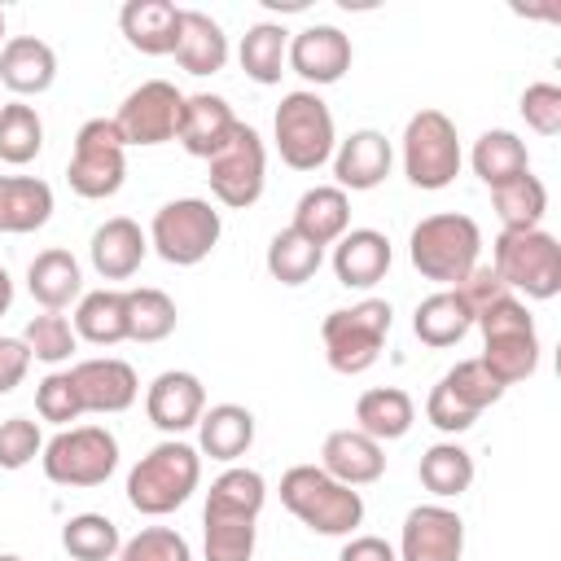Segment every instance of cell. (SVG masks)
Instances as JSON below:
<instances>
[{"mask_svg": "<svg viewBox=\"0 0 561 561\" xmlns=\"http://www.w3.org/2000/svg\"><path fill=\"white\" fill-rule=\"evenodd\" d=\"M197 482H202L197 447L167 438L153 451H145L127 473V504L145 517H162V513H175L197 491Z\"/></svg>", "mask_w": 561, "mask_h": 561, "instance_id": "cell-1", "label": "cell"}, {"mask_svg": "<svg viewBox=\"0 0 561 561\" xmlns=\"http://www.w3.org/2000/svg\"><path fill=\"white\" fill-rule=\"evenodd\" d=\"M280 504L316 535H351L364 522V500L320 465H294L280 478Z\"/></svg>", "mask_w": 561, "mask_h": 561, "instance_id": "cell-2", "label": "cell"}, {"mask_svg": "<svg viewBox=\"0 0 561 561\" xmlns=\"http://www.w3.org/2000/svg\"><path fill=\"white\" fill-rule=\"evenodd\" d=\"M478 250H482L478 224L469 215H456V210L425 215L412 228V241H408L412 267L425 280H438V285H451V289L478 267Z\"/></svg>", "mask_w": 561, "mask_h": 561, "instance_id": "cell-3", "label": "cell"}, {"mask_svg": "<svg viewBox=\"0 0 561 561\" xmlns=\"http://www.w3.org/2000/svg\"><path fill=\"white\" fill-rule=\"evenodd\" d=\"M473 324L482 329V342H486L478 359L491 368V377L504 390L517 386V381H526L539 368V333H535V320H530V311L513 294L500 298L495 307H486Z\"/></svg>", "mask_w": 561, "mask_h": 561, "instance_id": "cell-4", "label": "cell"}, {"mask_svg": "<svg viewBox=\"0 0 561 561\" xmlns=\"http://www.w3.org/2000/svg\"><path fill=\"white\" fill-rule=\"evenodd\" d=\"M495 276L526 298H557L561 294V245L543 228H504L495 237Z\"/></svg>", "mask_w": 561, "mask_h": 561, "instance_id": "cell-5", "label": "cell"}, {"mask_svg": "<svg viewBox=\"0 0 561 561\" xmlns=\"http://www.w3.org/2000/svg\"><path fill=\"white\" fill-rule=\"evenodd\" d=\"M386 333H390V302H381V298H364L346 311H329L320 324L329 368L342 377L373 368L386 346Z\"/></svg>", "mask_w": 561, "mask_h": 561, "instance_id": "cell-6", "label": "cell"}, {"mask_svg": "<svg viewBox=\"0 0 561 561\" xmlns=\"http://www.w3.org/2000/svg\"><path fill=\"white\" fill-rule=\"evenodd\" d=\"M403 175L425 193H438L460 175L456 123L443 110H416L408 118V127H403Z\"/></svg>", "mask_w": 561, "mask_h": 561, "instance_id": "cell-7", "label": "cell"}, {"mask_svg": "<svg viewBox=\"0 0 561 561\" xmlns=\"http://www.w3.org/2000/svg\"><path fill=\"white\" fill-rule=\"evenodd\" d=\"M127 175V140L114 118H88L75 136V153L66 167V180L79 197L101 202L123 188Z\"/></svg>", "mask_w": 561, "mask_h": 561, "instance_id": "cell-8", "label": "cell"}, {"mask_svg": "<svg viewBox=\"0 0 561 561\" xmlns=\"http://www.w3.org/2000/svg\"><path fill=\"white\" fill-rule=\"evenodd\" d=\"M276 149L280 162L294 171H316L320 162H329L333 153V114L316 92H289L276 105Z\"/></svg>", "mask_w": 561, "mask_h": 561, "instance_id": "cell-9", "label": "cell"}, {"mask_svg": "<svg viewBox=\"0 0 561 561\" xmlns=\"http://www.w3.org/2000/svg\"><path fill=\"white\" fill-rule=\"evenodd\" d=\"M39 460L57 486H101L118 469V438L105 425H75L44 443Z\"/></svg>", "mask_w": 561, "mask_h": 561, "instance_id": "cell-10", "label": "cell"}, {"mask_svg": "<svg viewBox=\"0 0 561 561\" xmlns=\"http://www.w3.org/2000/svg\"><path fill=\"white\" fill-rule=\"evenodd\" d=\"M219 210L202 197H175L167 202L158 215H153V228H149V245L175 263V267H193L202 263L215 245H219Z\"/></svg>", "mask_w": 561, "mask_h": 561, "instance_id": "cell-11", "label": "cell"}, {"mask_svg": "<svg viewBox=\"0 0 561 561\" xmlns=\"http://www.w3.org/2000/svg\"><path fill=\"white\" fill-rule=\"evenodd\" d=\"M210 193L228 206V210H250L259 197H263V184H267V153H263V140L254 127L237 123V131L228 136V145L210 158Z\"/></svg>", "mask_w": 561, "mask_h": 561, "instance_id": "cell-12", "label": "cell"}, {"mask_svg": "<svg viewBox=\"0 0 561 561\" xmlns=\"http://www.w3.org/2000/svg\"><path fill=\"white\" fill-rule=\"evenodd\" d=\"M180 110H184V92L167 79H145L140 88H131L114 114L118 131L127 145H162L175 140L180 127Z\"/></svg>", "mask_w": 561, "mask_h": 561, "instance_id": "cell-13", "label": "cell"}, {"mask_svg": "<svg viewBox=\"0 0 561 561\" xmlns=\"http://www.w3.org/2000/svg\"><path fill=\"white\" fill-rule=\"evenodd\" d=\"M465 552V522L447 504H416L403 517L399 561H460Z\"/></svg>", "mask_w": 561, "mask_h": 561, "instance_id": "cell-14", "label": "cell"}, {"mask_svg": "<svg viewBox=\"0 0 561 561\" xmlns=\"http://www.w3.org/2000/svg\"><path fill=\"white\" fill-rule=\"evenodd\" d=\"M145 412H149V421L162 430V434H184V430H193L197 421H202V412H206V390H202V381L193 377V373H180V368H167V373H158L153 381H149V390H145Z\"/></svg>", "mask_w": 561, "mask_h": 561, "instance_id": "cell-15", "label": "cell"}, {"mask_svg": "<svg viewBox=\"0 0 561 561\" xmlns=\"http://www.w3.org/2000/svg\"><path fill=\"white\" fill-rule=\"evenodd\" d=\"M70 377H75V390H79L83 412H127L136 403V394H140L136 368L127 359H114V355L79 359L70 368Z\"/></svg>", "mask_w": 561, "mask_h": 561, "instance_id": "cell-16", "label": "cell"}, {"mask_svg": "<svg viewBox=\"0 0 561 561\" xmlns=\"http://www.w3.org/2000/svg\"><path fill=\"white\" fill-rule=\"evenodd\" d=\"M237 131V114L224 96L215 92H197V96H184V110H180V127H175V140L193 153V158H215L228 136Z\"/></svg>", "mask_w": 561, "mask_h": 561, "instance_id": "cell-17", "label": "cell"}, {"mask_svg": "<svg viewBox=\"0 0 561 561\" xmlns=\"http://www.w3.org/2000/svg\"><path fill=\"white\" fill-rule=\"evenodd\" d=\"M263 500H267L263 473H254V469H224L210 482V491H206L202 522L206 526H254L259 513H263Z\"/></svg>", "mask_w": 561, "mask_h": 561, "instance_id": "cell-18", "label": "cell"}, {"mask_svg": "<svg viewBox=\"0 0 561 561\" xmlns=\"http://www.w3.org/2000/svg\"><path fill=\"white\" fill-rule=\"evenodd\" d=\"M285 61L307 83H337L351 70V39L337 26H307L289 39Z\"/></svg>", "mask_w": 561, "mask_h": 561, "instance_id": "cell-19", "label": "cell"}, {"mask_svg": "<svg viewBox=\"0 0 561 561\" xmlns=\"http://www.w3.org/2000/svg\"><path fill=\"white\" fill-rule=\"evenodd\" d=\"M320 469L342 486H368L386 473V451L364 430H333L320 447Z\"/></svg>", "mask_w": 561, "mask_h": 561, "instance_id": "cell-20", "label": "cell"}, {"mask_svg": "<svg viewBox=\"0 0 561 561\" xmlns=\"http://www.w3.org/2000/svg\"><path fill=\"white\" fill-rule=\"evenodd\" d=\"M390 272V241L377 228H346L333 245V276L346 289H373Z\"/></svg>", "mask_w": 561, "mask_h": 561, "instance_id": "cell-21", "label": "cell"}, {"mask_svg": "<svg viewBox=\"0 0 561 561\" xmlns=\"http://www.w3.org/2000/svg\"><path fill=\"white\" fill-rule=\"evenodd\" d=\"M180 22H184V9H175L171 0H127L123 13H118V26H123L127 44L145 57L175 53Z\"/></svg>", "mask_w": 561, "mask_h": 561, "instance_id": "cell-22", "label": "cell"}, {"mask_svg": "<svg viewBox=\"0 0 561 561\" xmlns=\"http://www.w3.org/2000/svg\"><path fill=\"white\" fill-rule=\"evenodd\" d=\"M390 140L381 136V131H373V127H364V131H351L342 145H337V153H333V175H337V188L346 193V188H355V193H364V188H377L386 175H390Z\"/></svg>", "mask_w": 561, "mask_h": 561, "instance_id": "cell-23", "label": "cell"}, {"mask_svg": "<svg viewBox=\"0 0 561 561\" xmlns=\"http://www.w3.org/2000/svg\"><path fill=\"white\" fill-rule=\"evenodd\" d=\"M57 79V53L35 35H13L0 48V83L13 96H39Z\"/></svg>", "mask_w": 561, "mask_h": 561, "instance_id": "cell-24", "label": "cell"}, {"mask_svg": "<svg viewBox=\"0 0 561 561\" xmlns=\"http://www.w3.org/2000/svg\"><path fill=\"white\" fill-rule=\"evenodd\" d=\"M145 250H149V241H145L140 224L127 219V215L105 219V224L92 232V245H88L92 267H96L105 280H127V276L145 263Z\"/></svg>", "mask_w": 561, "mask_h": 561, "instance_id": "cell-25", "label": "cell"}, {"mask_svg": "<svg viewBox=\"0 0 561 561\" xmlns=\"http://www.w3.org/2000/svg\"><path fill=\"white\" fill-rule=\"evenodd\" d=\"M298 237H307L311 245H333L346 228H351V202L337 184H316L298 197L294 206V224H289Z\"/></svg>", "mask_w": 561, "mask_h": 561, "instance_id": "cell-26", "label": "cell"}, {"mask_svg": "<svg viewBox=\"0 0 561 561\" xmlns=\"http://www.w3.org/2000/svg\"><path fill=\"white\" fill-rule=\"evenodd\" d=\"M175 61L188 75H219L224 61H228V35H224V26L210 13H202V9H184Z\"/></svg>", "mask_w": 561, "mask_h": 561, "instance_id": "cell-27", "label": "cell"}, {"mask_svg": "<svg viewBox=\"0 0 561 561\" xmlns=\"http://www.w3.org/2000/svg\"><path fill=\"white\" fill-rule=\"evenodd\" d=\"M26 289H31V298L44 307V311H61V307H70L75 298H79V289H83V276H79V263H75V254L70 250H39L35 259H31V267H26Z\"/></svg>", "mask_w": 561, "mask_h": 561, "instance_id": "cell-28", "label": "cell"}, {"mask_svg": "<svg viewBox=\"0 0 561 561\" xmlns=\"http://www.w3.org/2000/svg\"><path fill=\"white\" fill-rule=\"evenodd\" d=\"M416 421V408H412V394L399 390V386H373L359 394L355 403V430H364L368 438L377 443H390V438H403Z\"/></svg>", "mask_w": 561, "mask_h": 561, "instance_id": "cell-29", "label": "cell"}, {"mask_svg": "<svg viewBox=\"0 0 561 561\" xmlns=\"http://www.w3.org/2000/svg\"><path fill=\"white\" fill-rule=\"evenodd\" d=\"M53 215V188L35 175H0V232H35Z\"/></svg>", "mask_w": 561, "mask_h": 561, "instance_id": "cell-30", "label": "cell"}, {"mask_svg": "<svg viewBox=\"0 0 561 561\" xmlns=\"http://www.w3.org/2000/svg\"><path fill=\"white\" fill-rule=\"evenodd\" d=\"M197 443L210 460H237L254 443V416L241 403H215L197 421Z\"/></svg>", "mask_w": 561, "mask_h": 561, "instance_id": "cell-31", "label": "cell"}, {"mask_svg": "<svg viewBox=\"0 0 561 561\" xmlns=\"http://www.w3.org/2000/svg\"><path fill=\"white\" fill-rule=\"evenodd\" d=\"M473 171H478V180L486 188H500V184H508V180L530 171V153L513 131L495 127V131H482L473 140Z\"/></svg>", "mask_w": 561, "mask_h": 561, "instance_id": "cell-32", "label": "cell"}, {"mask_svg": "<svg viewBox=\"0 0 561 561\" xmlns=\"http://www.w3.org/2000/svg\"><path fill=\"white\" fill-rule=\"evenodd\" d=\"M469 329H473V316H469V307L456 298V289L430 294V298L416 307V316H412V333H416L425 346H456Z\"/></svg>", "mask_w": 561, "mask_h": 561, "instance_id": "cell-33", "label": "cell"}, {"mask_svg": "<svg viewBox=\"0 0 561 561\" xmlns=\"http://www.w3.org/2000/svg\"><path fill=\"white\" fill-rule=\"evenodd\" d=\"M75 337L92 342V346H114L127 337V302L118 289H92L79 298L75 311Z\"/></svg>", "mask_w": 561, "mask_h": 561, "instance_id": "cell-34", "label": "cell"}, {"mask_svg": "<svg viewBox=\"0 0 561 561\" xmlns=\"http://www.w3.org/2000/svg\"><path fill=\"white\" fill-rule=\"evenodd\" d=\"M237 57H241V70L254 83H280L285 57H289V31L276 26V22H254L241 35V53Z\"/></svg>", "mask_w": 561, "mask_h": 561, "instance_id": "cell-35", "label": "cell"}, {"mask_svg": "<svg viewBox=\"0 0 561 561\" xmlns=\"http://www.w3.org/2000/svg\"><path fill=\"white\" fill-rule=\"evenodd\" d=\"M127 302V337L131 342H162L175 333V302L171 294L153 289V285H140V289H127L123 294Z\"/></svg>", "mask_w": 561, "mask_h": 561, "instance_id": "cell-36", "label": "cell"}, {"mask_svg": "<svg viewBox=\"0 0 561 561\" xmlns=\"http://www.w3.org/2000/svg\"><path fill=\"white\" fill-rule=\"evenodd\" d=\"M421 486L438 500H451L460 491H469L473 482V456L460 447V443H434L425 456H421Z\"/></svg>", "mask_w": 561, "mask_h": 561, "instance_id": "cell-37", "label": "cell"}, {"mask_svg": "<svg viewBox=\"0 0 561 561\" xmlns=\"http://www.w3.org/2000/svg\"><path fill=\"white\" fill-rule=\"evenodd\" d=\"M39 149H44V123H39L35 105H26V101L0 105V162L26 167Z\"/></svg>", "mask_w": 561, "mask_h": 561, "instance_id": "cell-38", "label": "cell"}, {"mask_svg": "<svg viewBox=\"0 0 561 561\" xmlns=\"http://www.w3.org/2000/svg\"><path fill=\"white\" fill-rule=\"evenodd\" d=\"M491 202H495V215L504 228H539L543 210H548V188L539 175H517L500 188H491Z\"/></svg>", "mask_w": 561, "mask_h": 561, "instance_id": "cell-39", "label": "cell"}, {"mask_svg": "<svg viewBox=\"0 0 561 561\" xmlns=\"http://www.w3.org/2000/svg\"><path fill=\"white\" fill-rule=\"evenodd\" d=\"M320 263H324V250L311 245L307 237H298L294 228H280L267 245V272L280 285H307L320 272Z\"/></svg>", "mask_w": 561, "mask_h": 561, "instance_id": "cell-40", "label": "cell"}, {"mask_svg": "<svg viewBox=\"0 0 561 561\" xmlns=\"http://www.w3.org/2000/svg\"><path fill=\"white\" fill-rule=\"evenodd\" d=\"M61 548L75 561H114L123 539H118V526L105 513H79L61 526Z\"/></svg>", "mask_w": 561, "mask_h": 561, "instance_id": "cell-41", "label": "cell"}, {"mask_svg": "<svg viewBox=\"0 0 561 561\" xmlns=\"http://www.w3.org/2000/svg\"><path fill=\"white\" fill-rule=\"evenodd\" d=\"M438 386H443V390H447L465 412H473V416H478L482 408H491V403L504 394V386L491 377V368H486L482 359H460L456 368H447V373H443V381H438Z\"/></svg>", "mask_w": 561, "mask_h": 561, "instance_id": "cell-42", "label": "cell"}, {"mask_svg": "<svg viewBox=\"0 0 561 561\" xmlns=\"http://www.w3.org/2000/svg\"><path fill=\"white\" fill-rule=\"evenodd\" d=\"M22 342H26L31 359H44V364H61V359H70V355H75V346H79L75 324H70L66 316H57V311L31 316V324H26Z\"/></svg>", "mask_w": 561, "mask_h": 561, "instance_id": "cell-43", "label": "cell"}, {"mask_svg": "<svg viewBox=\"0 0 561 561\" xmlns=\"http://www.w3.org/2000/svg\"><path fill=\"white\" fill-rule=\"evenodd\" d=\"M118 561H193L188 539L171 526H145L118 548Z\"/></svg>", "mask_w": 561, "mask_h": 561, "instance_id": "cell-44", "label": "cell"}, {"mask_svg": "<svg viewBox=\"0 0 561 561\" xmlns=\"http://www.w3.org/2000/svg\"><path fill=\"white\" fill-rule=\"evenodd\" d=\"M35 412L53 425H70L83 416V403H79V390H75V377L70 368L66 373H48L39 386H35Z\"/></svg>", "mask_w": 561, "mask_h": 561, "instance_id": "cell-45", "label": "cell"}, {"mask_svg": "<svg viewBox=\"0 0 561 561\" xmlns=\"http://www.w3.org/2000/svg\"><path fill=\"white\" fill-rule=\"evenodd\" d=\"M39 451H44V438H39V425L35 421H26V416L0 421V469H22Z\"/></svg>", "mask_w": 561, "mask_h": 561, "instance_id": "cell-46", "label": "cell"}, {"mask_svg": "<svg viewBox=\"0 0 561 561\" xmlns=\"http://www.w3.org/2000/svg\"><path fill=\"white\" fill-rule=\"evenodd\" d=\"M522 118L530 131L557 136L561 131V88L557 83H530L522 92Z\"/></svg>", "mask_w": 561, "mask_h": 561, "instance_id": "cell-47", "label": "cell"}, {"mask_svg": "<svg viewBox=\"0 0 561 561\" xmlns=\"http://www.w3.org/2000/svg\"><path fill=\"white\" fill-rule=\"evenodd\" d=\"M456 298L469 307V316L478 320L486 307H495L500 298H508V285L495 276V267H473L460 285H456Z\"/></svg>", "mask_w": 561, "mask_h": 561, "instance_id": "cell-48", "label": "cell"}, {"mask_svg": "<svg viewBox=\"0 0 561 561\" xmlns=\"http://www.w3.org/2000/svg\"><path fill=\"white\" fill-rule=\"evenodd\" d=\"M425 416H430V425H438L443 434H465V430L478 421V416H473V412H465V408H460L443 386H434V390H430V399H425Z\"/></svg>", "mask_w": 561, "mask_h": 561, "instance_id": "cell-49", "label": "cell"}, {"mask_svg": "<svg viewBox=\"0 0 561 561\" xmlns=\"http://www.w3.org/2000/svg\"><path fill=\"white\" fill-rule=\"evenodd\" d=\"M31 368V351L22 337H0V394H9L13 386H22Z\"/></svg>", "mask_w": 561, "mask_h": 561, "instance_id": "cell-50", "label": "cell"}, {"mask_svg": "<svg viewBox=\"0 0 561 561\" xmlns=\"http://www.w3.org/2000/svg\"><path fill=\"white\" fill-rule=\"evenodd\" d=\"M337 561H399V557H394V548H390L386 539L359 535V539H351V543L337 552Z\"/></svg>", "mask_w": 561, "mask_h": 561, "instance_id": "cell-51", "label": "cell"}, {"mask_svg": "<svg viewBox=\"0 0 561 561\" xmlns=\"http://www.w3.org/2000/svg\"><path fill=\"white\" fill-rule=\"evenodd\" d=\"M13 307V280H9V272L0 267V316Z\"/></svg>", "mask_w": 561, "mask_h": 561, "instance_id": "cell-52", "label": "cell"}, {"mask_svg": "<svg viewBox=\"0 0 561 561\" xmlns=\"http://www.w3.org/2000/svg\"><path fill=\"white\" fill-rule=\"evenodd\" d=\"M0 561H22V557L18 552H0Z\"/></svg>", "mask_w": 561, "mask_h": 561, "instance_id": "cell-53", "label": "cell"}, {"mask_svg": "<svg viewBox=\"0 0 561 561\" xmlns=\"http://www.w3.org/2000/svg\"><path fill=\"white\" fill-rule=\"evenodd\" d=\"M0 35H4V9H0Z\"/></svg>", "mask_w": 561, "mask_h": 561, "instance_id": "cell-54", "label": "cell"}]
</instances>
